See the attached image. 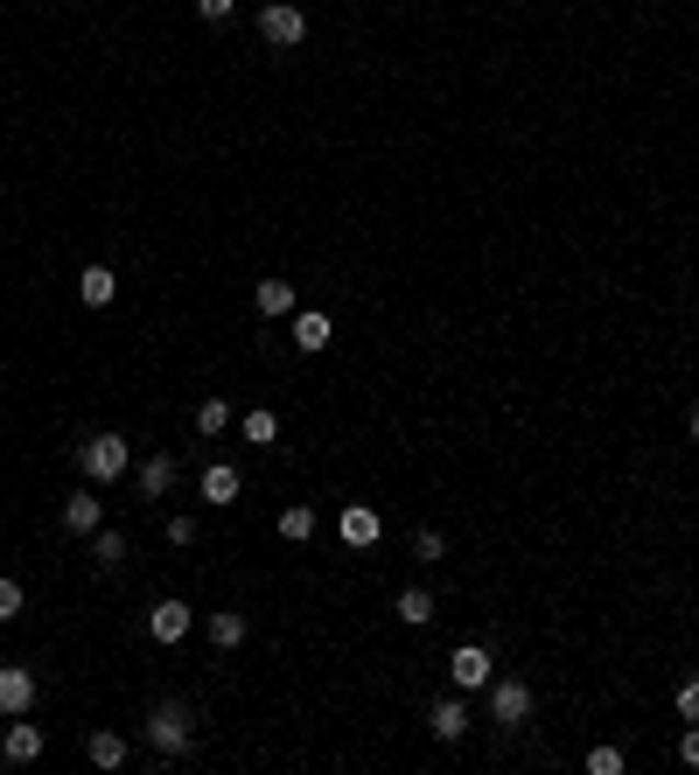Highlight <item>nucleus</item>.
I'll list each match as a JSON object with an SVG mask.
<instances>
[{
    "label": "nucleus",
    "instance_id": "1",
    "mask_svg": "<svg viewBox=\"0 0 699 775\" xmlns=\"http://www.w3.org/2000/svg\"><path fill=\"white\" fill-rule=\"evenodd\" d=\"M189 741H196V720H189L182 698H161L155 713H147V748L161 754V762H176V754H189Z\"/></svg>",
    "mask_w": 699,
    "mask_h": 775
},
{
    "label": "nucleus",
    "instance_id": "2",
    "mask_svg": "<svg viewBox=\"0 0 699 775\" xmlns=\"http://www.w3.org/2000/svg\"><path fill=\"white\" fill-rule=\"evenodd\" d=\"M259 43L301 49V43H308V14H301L294 0H267V8H259Z\"/></svg>",
    "mask_w": 699,
    "mask_h": 775
},
{
    "label": "nucleus",
    "instance_id": "3",
    "mask_svg": "<svg viewBox=\"0 0 699 775\" xmlns=\"http://www.w3.org/2000/svg\"><path fill=\"white\" fill-rule=\"evenodd\" d=\"M78 468L91 482H120L126 476V433H91V441L78 447Z\"/></svg>",
    "mask_w": 699,
    "mask_h": 775
},
{
    "label": "nucleus",
    "instance_id": "4",
    "mask_svg": "<svg viewBox=\"0 0 699 775\" xmlns=\"http://www.w3.org/2000/svg\"><path fill=\"white\" fill-rule=\"evenodd\" d=\"M532 685H525V677H489V720L497 727H525L532 720Z\"/></svg>",
    "mask_w": 699,
    "mask_h": 775
},
{
    "label": "nucleus",
    "instance_id": "5",
    "mask_svg": "<svg viewBox=\"0 0 699 775\" xmlns=\"http://www.w3.org/2000/svg\"><path fill=\"white\" fill-rule=\"evenodd\" d=\"M448 677H455L462 692H489L497 664H489V650H483V642H455V657H448Z\"/></svg>",
    "mask_w": 699,
    "mask_h": 775
},
{
    "label": "nucleus",
    "instance_id": "6",
    "mask_svg": "<svg viewBox=\"0 0 699 775\" xmlns=\"http://www.w3.org/2000/svg\"><path fill=\"white\" fill-rule=\"evenodd\" d=\"M336 532H343L350 552H371L377 538H385V517H377L371 503H343V517H336Z\"/></svg>",
    "mask_w": 699,
    "mask_h": 775
},
{
    "label": "nucleus",
    "instance_id": "7",
    "mask_svg": "<svg viewBox=\"0 0 699 775\" xmlns=\"http://www.w3.org/2000/svg\"><path fill=\"white\" fill-rule=\"evenodd\" d=\"M35 706V671L29 664H0V720H22Z\"/></svg>",
    "mask_w": 699,
    "mask_h": 775
},
{
    "label": "nucleus",
    "instance_id": "8",
    "mask_svg": "<svg viewBox=\"0 0 699 775\" xmlns=\"http://www.w3.org/2000/svg\"><path fill=\"white\" fill-rule=\"evenodd\" d=\"M189 629H196V608H189V601H155V608H147V636L155 642H182Z\"/></svg>",
    "mask_w": 699,
    "mask_h": 775
},
{
    "label": "nucleus",
    "instance_id": "9",
    "mask_svg": "<svg viewBox=\"0 0 699 775\" xmlns=\"http://www.w3.org/2000/svg\"><path fill=\"white\" fill-rule=\"evenodd\" d=\"M0 762H43V727H29V713L22 720H8V733H0Z\"/></svg>",
    "mask_w": 699,
    "mask_h": 775
},
{
    "label": "nucleus",
    "instance_id": "10",
    "mask_svg": "<svg viewBox=\"0 0 699 775\" xmlns=\"http://www.w3.org/2000/svg\"><path fill=\"white\" fill-rule=\"evenodd\" d=\"M99 524H105V503L91 497V489H70V503H64V532H70V538H91Z\"/></svg>",
    "mask_w": 699,
    "mask_h": 775
},
{
    "label": "nucleus",
    "instance_id": "11",
    "mask_svg": "<svg viewBox=\"0 0 699 775\" xmlns=\"http://www.w3.org/2000/svg\"><path fill=\"white\" fill-rule=\"evenodd\" d=\"M427 733H433L441 748H455L462 733H469V706H462V698H441V706H427Z\"/></svg>",
    "mask_w": 699,
    "mask_h": 775
},
{
    "label": "nucleus",
    "instance_id": "12",
    "mask_svg": "<svg viewBox=\"0 0 699 775\" xmlns=\"http://www.w3.org/2000/svg\"><path fill=\"white\" fill-rule=\"evenodd\" d=\"M84 754H91V768H126V733L91 727V733H84Z\"/></svg>",
    "mask_w": 699,
    "mask_h": 775
},
{
    "label": "nucleus",
    "instance_id": "13",
    "mask_svg": "<svg viewBox=\"0 0 699 775\" xmlns=\"http://www.w3.org/2000/svg\"><path fill=\"white\" fill-rule=\"evenodd\" d=\"M176 476H182L176 455H147V461H140V497H147V503H161L168 489H176Z\"/></svg>",
    "mask_w": 699,
    "mask_h": 775
},
{
    "label": "nucleus",
    "instance_id": "14",
    "mask_svg": "<svg viewBox=\"0 0 699 775\" xmlns=\"http://www.w3.org/2000/svg\"><path fill=\"white\" fill-rule=\"evenodd\" d=\"M112 294H120V273H112V266H84L78 273V300H84V308H112Z\"/></svg>",
    "mask_w": 699,
    "mask_h": 775
},
{
    "label": "nucleus",
    "instance_id": "15",
    "mask_svg": "<svg viewBox=\"0 0 699 775\" xmlns=\"http://www.w3.org/2000/svg\"><path fill=\"white\" fill-rule=\"evenodd\" d=\"M294 350L301 356H323L329 350V315H294Z\"/></svg>",
    "mask_w": 699,
    "mask_h": 775
},
{
    "label": "nucleus",
    "instance_id": "16",
    "mask_svg": "<svg viewBox=\"0 0 699 775\" xmlns=\"http://www.w3.org/2000/svg\"><path fill=\"white\" fill-rule=\"evenodd\" d=\"M203 503H238V468H232V461H211V468H203Z\"/></svg>",
    "mask_w": 699,
    "mask_h": 775
},
{
    "label": "nucleus",
    "instance_id": "17",
    "mask_svg": "<svg viewBox=\"0 0 699 775\" xmlns=\"http://www.w3.org/2000/svg\"><path fill=\"white\" fill-rule=\"evenodd\" d=\"M259 315H294V280H259Z\"/></svg>",
    "mask_w": 699,
    "mask_h": 775
},
{
    "label": "nucleus",
    "instance_id": "18",
    "mask_svg": "<svg viewBox=\"0 0 699 775\" xmlns=\"http://www.w3.org/2000/svg\"><path fill=\"white\" fill-rule=\"evenodd\" d=\"M280 538H288V545H308V538H315V510H308V503H288V510H280Z\"/></svg>",
    "mask_w": 699,
    "mask_h": 775
},
{
    "label": "nucleus",
    "instance_id": "19",
    "mask_svg": "<svg viewBox=\"0 0 699 775\" xmlns=\"http://www.w3.org/2000/svg\"><path fill=\"white\" fill-rule=\"evenodd\" d=\"M238 433H245V441H252V447H273V441H280V420H273L267 406H252V412H245V420H238Z\"/></svg>",
    "mask_w": 699,
    "mask_h": 775
},
{
    "label": "nucleus",
    "instance_id": "20",
    "mask_svg": "<svg viewBox=\"0 0 699 775\" xmlns=\"http://www.w3.org/2000/svg\"><path fill=\"white\" fill-rule=\"evenodd\" d=\"M399 622H406V629H427V622H433V594L427 588H406L399 594Z\"/></svg>",
    "mask_w": 699,
    "mask_h": 775
},
{
    "label": "nucleus",
    "instance_id": "21",
    "mask_svg": "<svg viewBox=\"0 0 699 775\" xmlns=\"http://www.w3.org/2000/svg\"><path fill=\"white\" fill-rule=\"evenodd\" d=\"M211 642H217V650H238V642H245V615H238V608L211 615Z\"/></svg>",
    "mask_w": 699,
    "mask_h": 775
},
{
    "label": "nucleus",
    "instance_id": "22",
    "mask_svg": "<svg viewBox=\"0 0 699 775\" xmlns=\"http://www.w3.org/2000/svg\"><path fill=\"white\" fill-rule=\"evenodd\" d=\"M224 426H232V406H224V399H203V406H196V433H203V441H217Z\"/></svg>",
    "mask_w": 699,
    "mask_h": 775
},
{
    "label": "nucleus",
    "instance_id": "23",
    "mask_svg": "<svg viewBox=\"0 0 699 775\" xmlns=\"http://www.w3.org/2000/svg\"><path fill=\"white\" fill-rule=\"evenodd\" d=\"M91 559H99V566H120V559H126V538L99 524V532H91Z\"/></svg>",
    "mask_w": 699,
    "mask_h": 775
},
{
    "label": "nucleus",
    "instance_id": "24",
    "mask_svg": "<svg viewBox=\"0 0 699 775\" xmlns=\"http://www.w3.org/2000/svg\"><path fill=\"white\" fill-rule=\"evenodd\" d=\"M22 608H29L22 580H8V573H0V622H14V615H22Z\"/></svg>",
    "mask_w": 699,
    "mask_h": 775
},
{
    "label": "nucleus",
    "instance_id": "25",
    "mask_svg": "<svg viewBox=\"0 0 699 775\" xmlns=\"http://www.w3.org/2000/svg\"><path fill=\"white\" fill-rule=\"evenodd\" d=\"M588 775H622V754L616 748H588Z\"/></svg>",
    "mask_w": 699,
    "mask_h": 775
},
{
    "label": "nucleus",
    "instance_id": "26",
    "mask_svg": "<svg viewBox=\"0 0 699 775\" xmlns=\"http://www.w3.org/2000/svg\"><path fill=\"white\" fill-rule=\"evenodd\" d=\"M441 552H448L441 532H413V559H441Z\"/></svg>",
    "mask_w": 699,
    "mask_h": 775
},
{
    "label": "nucleus",
    "instance_id": "27",
    "mask_svg": "<svg viewBox=\"0 0 699 775\" xmlns=\"http://www.w3.org/2000/svg\"><path fill=\"white\" fill-rule=\"evenodd\" d=\"M678 762L699 768V720H686V733H678Z\"/></svg>",
    "mask_w": 699,
    "mask_h": 775
},
{
    "label": "nucleus",
    "instance_id": "28",
    "mask_svg": "<svg viewBox=\"0 0 699 775\" xmlns=\"http://www.w3.org/2000/svg\"><path fill=\"white\" fill-rule=\"evenodd\" d=\"M168 545H176V552H182V545H196V517H168Z\"/></svg>",
    "mask_w": 699,
    "mask_h": 775
},
{
    "label": "nucleus",
    "instance_id": "29",
    "mask_svg": "<svg viewBox=\"0 0 699 775\" xmlns=\"http://www.w3.org/2000/svg\"><path fill=\"white\" fill-rule=\"evenodd\" d=\"M678 720H699V677L678 685Z\"/></svg>",
    "mask_w": 699,
    "mask_h": 775
},
{
    "label": "nucleus",
    "instance_id": "30",
    "mask_svg": "<svg viewBox=\"0 0 699 775\" xmlns=\"http://www.w3.org/2000/svg\"><path fill=\"white\" fill-rule=\"evenodd\" d=\"M232 8H238V0H196V14H203V22H224Z\"/></svg>",
    "mask_w": 699,
    "mask_h": 775
},
{
    "label": "nucleus",
    "instance_id": "31",
    "mask_svg": "<svg viewBox=\"0 0 699 775\" xmlns=\"http://www.w3.org/2000/svg\"><path fill=\"white\" fill-rule=\"evenodd\" d=\"M686 433H692V447H699V406H692V412H686Z\"/></svg>",
    "mask_w": 699,
    "mask_h": 775
}]
</instances>
